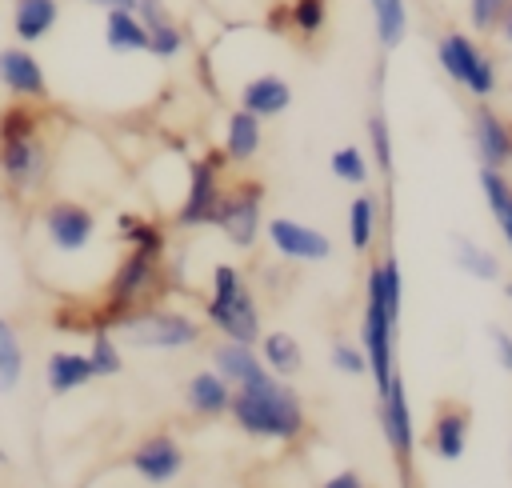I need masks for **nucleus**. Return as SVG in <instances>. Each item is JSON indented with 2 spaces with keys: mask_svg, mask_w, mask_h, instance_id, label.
<instances>
[{
  "mask_svg": "<svg viewBox=\"0 0 512 488\" xmlns=\"http://www.w3.org/2000/svg\"><path fill=\"white\" fill-rule=\"evenodd\" d=\"M232 420L248 436H272V440H296L304 432V408L296 392L276 380L268 388H240L232 396Z\"/></svg>",
  "mask_w": 512,
  "mask_h": 488,
  "instance_id": "1",
  "label": "nucleus"
},
{
  "mask_svg": "<svg viewBox=\"0 0 512 488\" xmlns=\"http://www.w3.org/2000/svg\"><path fill=\"white\" fill-rule=\"evenodd\" d=\"M436 64L440 72L464 88L468 96L476 100H488L496 88H500V68L496 60L476 44V36H468L464 28H448L436 36Z\"/></svg>",
  "mask_w": 512,
  "mask_h": 488,
  "instance_id": "2",
  "label": "nucleus"
},
{
  "mask_svg": "<svg viewBox=\"0 0 512 488\" xmlns=\"http://www.w3.org/2000/svg\"><path fill=\"white\" fill-rule=\"evenodd\" d=\"M208 320L240 344H252L260 336V312L256 300L244 284V276L232 264H216L212 268V296H208Z\"/></svg>",
  "mask_w": 512,
  "mask_h": 488,
  "instance_id": "3",
  "label": "nucleus"
},
{
  "mask_svg": "<svg viewBox=\"0 0 512 488\" xmlns=\"http://www.w3.org/2000/svg\"><path fill=\"white\" fill-rule=\"evenodd\" d=\"M364 324H360V348H364V360H368V372L376 380V392L388 388L392 380V340H396V320L388 316L384 308V296H380V268L372 264L368 268V280H364Z\"/></svg>",
  "mask_w": 512,
  "mask_h": 488,
  "instance_id": "4",
  "label": "nucleus"
},
{
  "mask_svg": "<svg viewBox=\"0 0 512 488\" xmlns=\"http://www.w3.org/2000/svg\"><path fill=\"white\" fill-rule=\"evenodd\" d=\"M116 340H124L128 348H160V352H172V348H188L200 340V328L180 316V312H164V308H144V312H132L124 320L112 324Z\"/></svg>",
  "mask_w": 512,
  "mask_h": 488,
  "instance_id": "5",
  "label": "nucleus"
},
{
  "mask_svg": "<svg viewBox=\"0 0 512 488\" xmlns=\"http://www.w3.org/2000/svg\"><path fill=\"white\" fill-rule=\"evenodd\" d=\"M160 284V256H148V252H128L108 284V308H104V320L100 328H112L116 320L140 312V304L152 296V288Z\"/></svg>",
  "mask_w": 512,
  "mask_h": 488,
  "instance_id": "6",
  "label": "nucleus"
},
{
  "mask_svg": "<svg viewBox=\"0 0 512 488\" xmlns=\"http://www.w3.org/2000/svg\"><path fill=\"white\" fill-rule=\"evenodd\" d=\"M260 204H264V188L256 180H240L236 188H224L220 200H216V212H212V224L224 228V236L240 248L256 244L260 236Z\"/></svg>",
  "mask_w": 512,
  "mask_h": 488,
  "instance_id": "7",
  "label": "nucleus"
},
{
  "mask_svg": "<svg viewBox=\"0 0 512 488\" xmlns=\"http://www.w3.org/2000/svg\"><path fill=\"white\" fill-rule=\"evenodd\" d=\"M220 164L224 156L212 152V156H200L188 164V192H184V204L176 208V224L180 228H196V224H212V212H216V200H220Z\"/></svg>",
  "mask_w": 512,
  "mask_h": 488,
  "instance_id": "8",
  "label": "nucleus"
},
{
  "mask_svg": "<svg viewBox=\"0 0 512 488\" xmlns=\"http://www.w3.org/2000/svg\"><path fill=\"white\" fill-rule=\"evenodd\" d=\"M0 172H4L8 188L32 192L48 172V152H44L40 132H32V136H0Z\"/></svg>",
  "mask_w": 512,
  "mask_h": 488,
  "instance_id": "9",
  "label": "nucleus"
},
{
  "mask_svg": "<svg viewBox=\"0 0 512 488\" xmlns=\"http://www.w3.org/2000/svg\"><path fill=\"white\" fill-rule=\"evenodd\" d=\"M40 224H44V236L52 240L56 252H80L96 236V216L76 200H52L44 208Z\"/></svg>",
  "mask_w": 512,
  "mask_h": 488,
  "instance_id": "10",
  "label": "nucleus"
},
{
  "mask_svg": "<svg viewBox=\"0 0 512 488\" xmlns=\"http://www.w3.org/2000/svg\"><path fill=\"white\" fill-rule=\"evenodd\" d=\"M468 132H472L476 160H480L484 168H508V164H512V120H504L492 104L480 100V104L472 108Z\"/></svg>",
  "mask_w": 512,
  "mask_h": 488,
  "instance_id": "11",
  "label": "nucleus"
},
{
  "mask_svg": "<svg viewBox=\"0 0 512 488\" xmlns=\"http://www.w3.org/2000/svg\"><path fill=\"white\" fill-rule=\"evenodd\" d=\"M380 428H384V440L396 452V460L408 464V456L416 448V432H412V412H408V392H404L400 372H392L388 388L380 392Z\"/></svg>",
  "mask_w": 512,
  "mask_h": 488,
  "instance_id": "12",
  "label": "nucleus"
},
{
  "mask_svg": "<svg viewBox=\"0 0 512 488\" xmlns=\"http://www.w3.org/2000/svg\"><path fill=\"white\" fill-rule=\"evenodd\" d=\"M268 240L272 248L284 256V260H328L332 256V240L300 220H288V216H276L268 220Z\"/></svg>",
  "mask_w": 512,
  "mask_h": 488,
  "instance_id": "13",
  "label": "nucleus"
},
{
  "mask_svg": "<svg viewBox=\"0 0 512 488\" xmlns=\"http://www.w3.org/2000/svg\"><path fill=\"white\" fill-rule=\"evenodd\" d=\"M0 84L16 100H44L48 96L44 68L28 48H0Z\"/></svg>",
  "mask_w": 512,
  "mask_h": 488,
  "instance_id": "14",
  "label": "nucleus"
},
{
  "mask_svg": "<svg viewBox=\"0 0 512 488\" xmlns=\"http://www.w3.org/2000/svg\"><path fill=\"white\" fill-rule=\"evenodd\" d=\"M212 364H216V372H220L224 380H232V384H240V388H268V384L280 380V376H272V372L264 368V360H256V352H252L248 344H240V340L220 344V348L212 352Z\"/></svg>",
  "mask_w": 512,
  "mask_h": 488,
  "instance_id": "15",
  "label": "nucleus"
},
{
  "mask_svg": "<svg viewBox=\"0 0 512 488\" xmlns=\"http://www.w3.org/2000/svg\"><path fill=\"white\" fill-rule=\"evenodd\" d=\"M132 468H136L148 484H168V480L184 468V452L176 448L172 436H148V440L132 452Z\"/></svg>",
  "mask_w": 512,
  "mask_h": 488,
  "instance_id": "16",
  "label": "nucleus"
},
{
  "mask_svg": "<svg viewBox=\"0 0 512 488\" xmlns=\"http://www.w3.org/2000/svg\"><path fill=\"white\" fill-rule=\"evenodd\" d=\"M288 104H292V84L284 76H276V72H260V76L244 80V88H240V108L256 112L260 120L280 116Z\"/></svg>",
  "mask_w": 512,
  "mask_h": 488,
  "instance_id": "17",
  "label": "nucleus"
},
{
  "mask_svg": "<svg viewBox=\"0 0 512 488\" xmlns=\"http://www.w3.org/2000/svg\"><path fill=\"white\" fill-rule=\"evenodd\" d=\"M468 428H472L468 408H444V412L432 420L428 448H432L440 460H460L464 448H468Z\"/></svg>",
  "mask_w": 512,
  "mask_h": 488,
  "instance_id": "18",
  "label": "nucleus"
},
{
  "mask_svg": "<svg viewBox=\"0 0 512 488\" xmlns=\"http://www.w3.org/2000/svg\"><path fill=\"white\" fill-rule=\"evenodd\" d=\"M60 20V0H12V32L24 44L44 40Z\"/></svg>",
  "mask_w": 512,
  "mask_h": 488,
  "instance_id": "19",
  "label": "nucleus"
},
{
  "mask_svg": "<svg viewBox=\"0 0 512 488\" xmlns=\"http://www.w3.org/2000/svg\"><path fill=\"white\" fill-rule=\"evenodd\" d=\"M260 144H264L260 116L248 112V108H236L228 116V124H224V156L236 160V164H244V160H252L260 152Z\"/></svg>",
  "mask_w": 512,
  "mask_h": 488,
  "instance_id": "20",
  "label": "nucleus"
},
{
  "mask_svg": "<svg viewBox=\"0 0 512 488\" xmlns=\"http://www.w3.org/2000/svg\"><path fill=\"white\" fill-rule=\"evenodd\" d=\"M104 44L112 52H148V24L136 16V8H108Z\"/></svg>",
  "mask_w": 512,
  "mask_h": 488,
  "instance_id": "21",
  "label": "nucleus"
},
{
  "mask_svg": "<svg viewBox=\"0 0 512 488\" xmlns=\"http://www.w3.org/2000/svg\"><path fill=\"white\" fill-rule=\"evenodd\" d=\"M480 192H484V204H488L504 244L512 248V180L504 176V168H484L480 164Z\"/></svg>",
  "mask_w": 512,
  "mask_h": 488,
  "instance_id": "22",
  "label": "nucleus"
},
{
  "mask_svg": "<svg viewBox=\"0 0 512 488\" xmlns=\"http://www.w3.org/2000/svg\"><path fill=\"white\" fill-rule=\"evenodd\" d=\"M88 380H96V368H92L88 356H80V352H52V356H48V388H52L56 396L76 392V388H84Z\"/></svg>",
  "mask_w": 512,
  "mask_h": 488,
  "instance_id": "23",
  "label": "nucleus"
},
{
  "mask_svg": "<svg viewBox=\"0 0 512 488\" xmlns=\"http://www.w3.org/2000/svg\"><path fill=\"white\" fill-rule=\"evenodd\" d=\"M368 12H372V28H376L380 48L384 52L400 48L408 36V0H368Z\"/></svg>",
  "mask_w": 512,
  "mask_h": 488,
  "instance_id": "24",
  "label": "nucleus"
},
{
  "mask_svg": "<svg viewBox=\"0 0 512 488\" xmlns=\"http://www.w3.org/2000/svg\"><path fill=\"white\" fill-rule=\"evenodd\" d=\"M452 260H456V268H464L468 276H476V280H484V284H492V280H500V260H496V252H488L484 244H476L472 236H452Z\"/></svg>",
  "mask_w": 512,
  "mask_h": 488,
  "instance_id": "25",
  "label": "nucleus"
},
{
  "mask_svg": "<svg viewBox=\"0 0 512 488\" xmlns=\"http://www.w3.org/2000/svg\"><path fill=\"white\" fill-rule=\"evenodd\" d=\"M188 404L204 416H216L232 404V392H228V380L220 372H200L188 380Z\"/></svg>",
  "mask_w": 512,
  "mask_h": 488,
  "instance_id": "26",
  "label": "nucleus"
},
{
  "mask_svg": "<svg viewBox=\"0 0 512 488\" xmlns=\"http://www.w3.org/2000/svg\"><path fill=\"white\" fill-rule=\"evenodd\" d=\"M260 356H264V368L272 372V376H292V372H300V364H304V356H300V344L288 336V332H268L264 340H260Z\"/></svg>",
  "mask_w": 512,
  "mask_h": 488,
  "instance_id": "27",
  "label": "nucleus"
},
{
  "mask_svg": "<svg viewBox=\"0 0 512 488\" xmlns=\"http://www.w3.org/2000/svg\"><path fill=\"white\" fill-rule=\"evenodd\" d=\"M116 232H120V240H128V248L148 252V256H164V232H160V224H152V220H144L136 212H124V216H116Z\"/></svg>",
  "mask_w": 512,
  "mask_h": 488,
  "instance_id": "28",
  "label": "nucleus"
},
{
  "mask_svg": "<svg viewBox=\"0 0 512 488\" xmlns=\"http://www.w3.org/2000/svg\"><path fill=\"white\" fill-rule=\"evenodd\" d=\"M348 240L356 252H368L376 240V200L368 192L348 204Z\"/></svg>",
  "mask_w": 512,
  "mask_h": 488,
  "instance_id": "29",
  "label": "nucleus"
},
{
  "mask_svg": "<svg viewBox=\"0 0 512 488\" xmlns=\"http://www.w3.org/2000/svg\"><path fill=\"white\" fill-rule=\"evenodd\" d=\"M288 24L296 36L316 40L328 28V0H288Z\"/></svg>",
  "mask_w": 512,
  "mask_h": 488,
  "instance_id": "30",
  "label": "nucleus"
},
{
  "mask_svg": "<svg viewBox=\"0 0 512 488\" xmlns=\"http://www.w3.org/2000/svg\"><path fill=\"white\" fill-rule=\"evenodd\" d=\"M144 24H148V52H152V56L172 60V56L184 52V32H180V24L168 20V12H164V16H152V20H144Z\"/></svg>",
  "mask_w": 512,
  "mask_h": 488,
  "instance_id": "31",
  "label": "nucleus"
},
{
  "mask_svg": "<svg viewBox=\"0 0 512 488\" xmlns=\"http://www.w3.org/2000/svg\"><path fill=\"white\" fill-rule=\"evenodd\" d=\"M20 368H24V352H20V340L12 332V324L0 316V392H12L16 380H20Z\"/></svg>",
  "mask_w": 512,
  "mask_h": 488,
  "instance_id": "32",
  "label": "nucleus"
},
{
  "mask_svg": "<svg viewBox=\"0 0 512 488\" xmlns=\"http://www.w3.org/2000/svg\"><path fill=\"white\" fill-rule=\"evenodd\" d=\"M328 168H332V176L344 180V184H368V156H364L356 144L336 148V152L328 156Z\"/></svg>",
  "mask_w": 512,
  "mask_h": 488,
  "instance_id": "33",
  "label": "nucleus"
},
{
  "mask_svg": "<svg viewBox=\"0 0 512 488\" xmlns=\"http://www.w3.org/2000/svg\"><path fill=\"white\" fill-rule=\"evenodd\" d=\"M368 144H372V164L388 176L392 172V132H388V120L380 112L368 116Z\"/></svg>",
  "mask_w": 512,
  "mask_h": 488,
  "instance_id": "34",
  "label": "nucleus"
},
{
  "mask_svg": "<svg viewBox=\"0 0 512 488\" xmlns=\"http://www.w3.org/2000/svg\"><path fill=\"white\" fill-rule=\"evenodd\" d=\"M88 360H92L96 376H116V372H120V348H116V340L108 336V328H96Z\"/></svg>",
  "mask_w": 512,
  "mask_h": 488,
  "instance_id": "35",
  "label": "nucleus"
},
{
  "mask_svg": "<svg viewBox=\"0 0 512 488\" xmlns=\"http://www.w3.org/2000/svg\"><path fill=\"white\" fill-rule=\"evenodd\" d=\"M464 8H468V28L480 32V36H488V32H496L508 0H468Z\"/></svg>",
  "mask_w": 512,
  "mask_h": 488,
  "instance_id": "36",
  "label": "nucleus"
},
{
  "mask_svg": "<svg viewBox=\"0 0 512 488\" xmlns=\"http://www.w3.org/2000/svg\"><path fill=\"white\" fill-rule=\"evenodd\" d=\"M332 364H336L340 372H348V376H360V372H368L364 348H352V344H344V340H336V344H332Z\"/></svg>",
  "mask_w": 512,
  "mask_h": 488,
  "instance_id": "37",
  "label": "nucleus"
},
{
  "mask_svg": "<svg viewBox=\"0 0 512 488\" xmlns=\"http://www.w3.org/2000/svg\"><path fill=\"white\" fill-rule=\"evenodd\" d=\"M488 340H492V352H496L500 368H508V372H512V336H508V328L488 324Z\"/></svg>",
  "mask_w": 512,
  "mask_h": 488,
  "instance_id": "38",
  "label": "nucleus"
},
{
  "mask_svg": "<svg viewBox=\"0 0 512 488\" xmlns=\"http://www.w3.org/2000/svg\"><path fill=\"white\" fill-rule=\"evenodd\" d=\"M324 488H364V480L356 472H336L332 480H324Z\"/></svg>",
  "mask_w": 512,
  "mask_h": 488,
  "instance_id": "39",
  "label": "nucleus"
},
{
  "mask_svg": "<svg viewBox=\"0 0 512 488\" xmlns=\"http://www.w3.org/2000/svg\"><path fill=\"white\" fill-rule=\"evenodd\" d=\"M496 36H500L504 44H512V0H508V8H504V16H500V24H496Z\"/></svg>",
  "mask_w": 512,
  "mask_h": 488,
  "instance_id": "40",
  "label": "nucleus"
},
{
  "mask_svg": "<svg viewBox=\"0 0 512 488\" xmlns=\"http://www.w3.org/2000/svg\"><path fill=\"white\" fill-rule=\"evenodd\" d=\"M84 4H96V8H136V0H84Z\"/></svg>",
  "mask_w": 512,
  "mask_h": 488,
  "instance_id": "41",
  "label": "nucleus"
},
{
  "mask_svg": "<svg viewBox=\"0 0 512 488\" xmlns=\"http://www.w3.org/2000/svg\"><path fill=\"white\" fill-rule=\"evenodd\" d=\"M504 296H508V300H512V280H508V284H504Z\"/></svg>",
  "mask_w": 512,
  "mask_h": 488,
  "instance_id": "42",
  "label": "nucleus"
}]
</instances>
